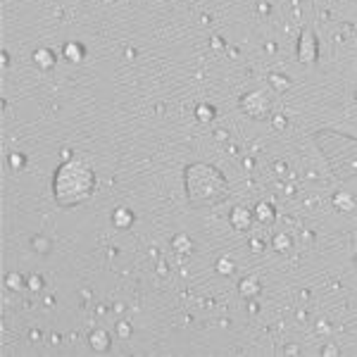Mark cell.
<instances>
[{"label":"cell","mask_w":357,"mask_h":357,"mask_svg":"<svg viewBox=\"0 0 357 357\" xmlns=\"http://www.w3.org/2000/svg\"><path fill=\"white\" fill-rule=\"evenodd\" d=\"M26 286L31 288V291H41V286H43V281H41V276H31V279L26 281Z\"/></svg>","instance_id":"obj_22"},{"label":"cell","mask_w":357,"mask_h":357,"mask_svg":"<svg viewBox=\"0 0 357 357\" xmlns=\"http://www.w3.org/2000/svg\"><path fill=\"white\" fill-rule=\"evenodd\" d=\"M5 283H8V288L10 291H22L24 288V279H22V274H8L5 276Z\"/></svg>","instance_id":"obj_17"},{"label":"cell","mask_w":357,"mask_h":357,"mask_svg":"<svg viewBox=\"0 0 357 357\" xmlns=\"http://www.w3.org/2000/svg\"><path fill=\"white\" fill-rule=\"evenodd\" d=\"M238 291H241L243 298H257V295L262 293V283H260V279H255V276H245V279H241V283H238Z\"/></svg>","instance_id":"obj_7"},{"label":"cell","mask_w":357,"mask_h":357,"mask_svg":"<svg viewBox=\"0 0 357 357\" xmlns=\"http://www.w3.org/2000/svg\"><path fill=\"white\" fill-rule=\"evenodd\" d=\"M274 124H276V126H286V117H276V119H274Z\"/></svg>","instance_id":"obj_25"},{"label":"cell","mask_w":357,"mask_h":357,"mask_svg":"<svg viewBox=\"0 0 357 357\" xmlns=\"http://www.w3.org/2000/svg\"><path fill=\"white\" fill-rule=\"evenodd\" d=\"M217 272L224 274V276H231V274L236 272V267H233L231 260H219V262H217Z\"/></svg>","instance_id":"obj_18"},{"label":"cell","mask_w":357,"mask_h":357,"mask_svg":"<svg viewBox=\"0 0 357 357\" xmlns=\"http://www.w3.org/2000/svg\"><path fill=\"white\" fill-rule=\"evenodd\" d=\"M88 343H91V348H93V350L102 352V350L110 348V334L105 331V329H95V331L88 334Z\"/></svg>","instance_id":"obj_9"},{"label":"cell","mask_w":357,"mask_h":357,"mask_svg":"<svg viewBox=\"0 0 357 357\" xmlns=\"http://www.w3.org/2000/svg\"><path fill=\"white\" fill-rule=\"evenodd\" d=\"M250 245H253V250H255V253H260V250H264V243H262V241H253V243H250Z\"/></svg>","instance_id":"obj_24"},{"label":"cell","mask_w":357,"mask_h":357,"mask_svg":"<svg viewBox=\"0 0 357 357\" xmlns=\"http://www.w3.org/2000/svg\"><path fill=\"white\" fill-rule=\"evenodd\" d=\"M319 324H322V326H317V329H322V331H324V334H329V331H331V329H329V326H326V322H319Z\"/></svg>","instance_id":"obj_27"},{"label":"cell","mask_w":357,"mask_h":357,"mask_svg":"<svg viewBox=\"0 0 357 357\" xmlns=\"http://www.w3.org/2000/svg\"><path fill=\"white\" fill-rule=\"evenodd\" d=\"M355 205H357V200L350 191H338V193L334 195V207L336 210L350 212V210H355Z\"/></svg>","instance_id":"obj_8"},{"label":"cell","mask_w":357,"mask_h":357,"mask_svg":"<svg viewBox=\"0 0 357 357\" xmlns=\"http://www.w3.org/2000/svg\"><path fill=\"white\" fill-rule=\"evenodd\" d=\"M184 184H186V198L195 210L215 207L229 198V184H226L224 174L212 164H188L184 171Z\"/></svg>","instance_id":"obj_1"},{"label":"cell","mask_w":357,"mask_h":357,"mask_svg":"<svg viewBox=\"0 0 357 357\" xmlns=\"http://www.w3.org/2000/svg\"><path fill=\"white\" fill-rule=\"evenodd\" d=\"M253 219H255V212L248 210V207H233L231 215H229V222L236 231H250Z\"/></svg>","instance_id":"obj_6"},{"label":"cell","mask_w":357,"mask_h":357,"mask_svg":"<svg viewBox=\"0 0 357 357\" xmlns=\"http://www.w3.org/2000/svg\"><path fill=\"white\" fill-rule=\"evenodd\" d=\"M64 57L67 60H74V62H81V57H84V46L77 43V41H72L64 46Z\"/></svg>","instance_id":"obj_14"},{"label":"cell","mask_w":357,"mask_h":357,"mask_svg":"<svg viewBox=\"0 0 357 357\" xmlns=\"http://www.w3.org/2000/svg\"><path fill=\"white\" fill-rule=\"evenodd\" d=\"M269 81H272L276 88H288V86H291V81H288L283 74H272V77H269Z\"/></svg>","instance_id":"obj_20"},{"label":"cell","mask_w":357,"mask_h":357,"mask_svg":"<svg viewBox=\"0 0 357 357\" xmlns=\"http://www.w3.org/2000/svg\"><path fill=\"white\" fill-rule=\"evenodd\" d=\"M93 188H95L93 169L79 157H72L64 164H60V169L55 171L53 176V195L57 205H62V207L81 205L84 200L91 198Z\"/></svg>","instance_id":"obj_2"},{"label":"cell","mask_w":357,"mask_h":357,"mask_svg":"<svg viewBox=\"0 0 357 357\" xmlns=\"http://www.w3.org/2000/svg\"><path fill=\"white\" fill-rule=\"evenodd\" d=\"M324 355H338V350H336V348H324Z\"/></svg>","instance_id":"obj_26"},{"label":"cell","mask_w":357,"mask_h":357,"mask_svg":"<svg viewBox=\"0 0 357 357\" xmlns=\"http://www.w3.org/2000/svg\"><path fill=\"white\" fill-rule=\"evenodd\" d=\"M33 64H36L39 69H50V67L55 64V53L53 50H48V48L33 50Z\"/></svg>","instance_id":"obj_10"},{"label":"cell","mask_w":357,"mask_h":357,"mask_svg":"<svg viewBox=\"0 0 357 357\" xmlns=\"http://www.w3.org/2000/svg\"><path fill=\"white\" fill-rule=\"evenodd\" d=\"M314 140L336 178L357 181V138L334 129H322L314 133Z\"/></svg>","instance_id":"obj_3"},{"label":"cell","mask_w":357,"mask_h":357,"mask_svg":"<svg viewBox=\"0 0 357 357\" xmlns=\"http://www.w3.org/2000/svg\"><path fill=\"white\" fill-rule=\"evenodd\" d=\"M195 117H198V122H212L215 119V108H210V105H198L195 108Z\"/></svg>","instance_id":"obj_16"},{"label":"cell","mask_w":357,"mask_h":357,"mask_svg":"<svg viewBox=\"0 0 357 357\" xmlns=\"http://www.w3.org/2000/svg\"><path fill=\"white\" fill-rule=\"evenodd\" d=\"M171 248L176 250V253H181V255H184V253L188 255V253L193 250V241L188 238L186 233H176V236L171 238Z\"/></svg>","instance_id":"obj_13"},{"label":"cell","mask_w":357,"mask_h":357,"mask_svg":"<svg viewBox=\"0 0 357 357\" xmlns=\"http://www.w3.org/2000/svg\"><path fill=\"white\" fill-rule=\"evenodd\" d=\"M24 162H26V160H24L22 155H10V167H15V169H19V167H24Z\"/></svg>","instance_id":"obj_21"},{"label":"cell","mask_w":357,"mask_h":357,"mask_svg":"<svg viewBox=\"0 0 357 357\" xmlns=\"http://www.w3.org/2000/svg\"><path fill=\"white\" fill-rule=\"evenodd\" d=\"M117 329H119V336H122V338L131 336V326L126 324V322H119V326H117Z\"/></svg>","instance_id":"obj_23"},{"label":"cell","mask_w":357,"mask_h":357,"mask_svg":"<svg viewBox=\"0 0 357 357\" xmlns=\"http://www.w3.org/2000/svg\"><path fill=\"white\" fill-rule=\"evenodd\" d=\"M241 110L245 112L248 117H269L272 115V98L262 91H250L241 98Z\"/></svg>","instance_id":"obj_4"},{"label":"cell","mask_w":357,"mask_h":357,"mask_svg":"<svg viewBox=\"0 0 357 357\" xmlns=\"http://www.w3.org/2000/svg\"><path fill=\"white\" fill-rule=\"evenodd\" d=\"M112 222H115L117 229H129V226L133 224L131 210H126V207H117L115 215H112Z\"/></svg>","instance_id":"obj_12"},{"label":"cell","mask_w":357,"mask_h":357,"mask_svg":"<svg viewBox=\"0 0 357 357\" xmlns=\"http://www.w3.org/2000/svg\"><path fill=\"white\" fill-rule=\"evenodd\" d=\"M355 267H357V257H355Z\"/></svg>","instance_id":"obj_28"},{"label":"cell","mask_w":357,"mask_h":357,"mask_svg":"<svg viewBox=\"0 0 357 357\" xmlns=\"http://www.w3.org/2000/svg\"><path fill=\"white\" fill-rule=\"evenodd\" d=\"M272 245L279 250V253H286V250L291 248V236H288L286 231H283V233H276V236L272 238Z\"/></svg>","instance_id":"obj_15"},{"label":"cell","mask_w":357,"mask_h":357,"mask_svg":"<svg viewBox=\"0 0 357 357\" xmlns=\"http://www.w3.org/2000/svg\"><path fill=\"white\" fill-rule=\"evenodd\" d=\"M255 219H260L262 224H274V219H276V210H274L269 202H257Z\"/></svg>","instance_id":"obj_11"},{"label":"cell","mask_w":357,"mask_h":357,"mask_svg":"<svg viewBox=\"0 0 357 357\" xmlns=\"http://www.w3.org/2000/svg\"><path fill=\"white\" fill-rule=\"evenodd\" d=\"M298 60L305 64H312L317 60V39H314L312 29H305L303 31V39L298 43Z\"/></svg>","instance_id":"obj_5"},{"label":"cell","mask_w":357,"mask_h":357,"mask_svg":"<svg viewBox=\"0 0 357 357\" xmlns=\"http://www.w3.org/2000/svg\"><path fill=\"white\" fill-rule=\"evenodd\" d=\"M33 248L39 250V253H48V250H50V241L43 238V236H36V238H33Z\"/></svg>","instance_id":"obj_19"}]
</instances>
